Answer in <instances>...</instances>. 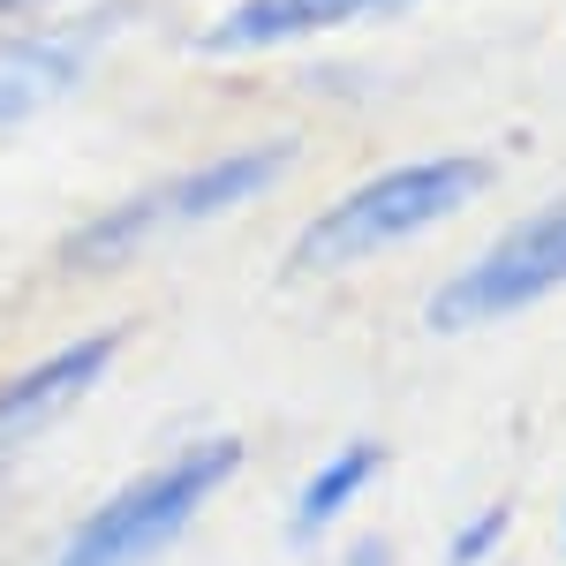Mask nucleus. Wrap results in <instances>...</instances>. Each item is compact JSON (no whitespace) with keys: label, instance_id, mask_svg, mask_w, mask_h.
I'll use <instances>...</instances> for the list:
<instances>
[{"label":"nucleus","instance_id":"obj_1","mask_svg":"<svg viewBox=\"0 0 566 566\" xmlns=\"http://www.w3.org/2000/svg\"><path fill=\"white\" fill-rule=\"evenodd\" d=\"M483 189L476 159H416V167H392V175L348 189L333 212L295 242V264L303 272H340V264H363L392 250V242H416L423 227L453 219L469 197Z\"/></svg>","mask_w":566,"mask_h":566},{"label":"nucleus","instance_id":"obj_2","mask_svg":"<svg viewBox=\"0 0 566 566\" xmlns=\"http://www.w3.org/2000/svg\"><path fill=\"white\" fill-rule=\"evenodd\" d=\"M234 461H242L234 438H205V446L175 453L167 469H151V476L129 483L122 499H106V506L69 536L61 566H144V559H159L181 528L197 522V506L234 476Z\"/></svg>","mask_w":566,"mask_h":566},{"label":"nucleus","instance_id":"obj_3","mask_svg":"<svg viewBox=\"0 0 566 566\" xmlns=\"http://www.w3.org/2000/svg\"><path fill=\"white\" fill-rule=\"evenodd\" d=\"M287 159H295V144H258V151H234V159H212V167H189V175H175V181H151L144 197H129L122 212H106L98 227H91L84 242H76V258L106 264V258H129V250H144V242H159V234L205 227V219L264 197Z\"/></svg>","mask_w":566,"mask_h":566},{"label":"nucleus","instance_id":"obj_4","mask_svg":"<svg viewBox=\"0 0 566 566\" xmlns=\"http://www.w3.org/2000/svg\"><path fill=\"white\" fill-rule=\"evenodd\" d=\"M552 287H566V197L528 212L514 234H499L469 272H453L431 303V325L438 333H469V325H491V317L544 303Z\"/></svg>","mask_w":566,"mask_h":566},{"label":"nucleus","instance_id":"obj_5","mask_svg":"<svg viewBox=\"0 0 566 566\" xmlns=\"http://www.w3.org/2000/svg\"><path fill=\"white\" fill-rule=\"evenodd\" d=\"M106 31H114V15H91V23H69V31H39V39L0 45V129L45 114V106L98 61V39H106Z\"/></svg>","mask_w":566,"mask_h":566},{"label":"nucleus","instance_id":"obj_6","mask_svg":"<svg viewBox=\"0 0 566 566\" xmlns=\"http://www.w3.org/2000/svg\"><path fill=\"white\" fill-rule=\"evenodd\" d=\"M106 363H114V333H91V340H76V348L31 363L15 386H0V446H15V438L61 423V416L98 386V370H106Z\"/></svg>","mask_w":566,"mask_h":566},{"label":"nucleus","instance_id":"obj_7","mask_svg":"<svg viewBox=\"0 0 566 566\" xmlns=\"http://www.w3.org/2000/svg\"><path fill=\"white\" fill-rule=\"evenodd\" d=\"M400 0H242L212 23L205 53H258V45H287V39H317V31H340L355 15H378Z\"/></svg>","mask_w":566,"mask_h":566},{"label":"nucleus","instance_id":"obj_8","mask_svg":"<svg viewBox=\"0 0 566 566\" xmlns=\"http://www.w3.org/2000/svg\"><path fill=\"white\" fill-rule=\"evenodd\" d=\"M370 476H378V446H340V453L303 483V499H295V536H317L325 522H340Z\"/></svg>","mask_w":566,"mask_h":566},{"label":"nucleus","instance_id":"obj_9","mask_svg":"<svg viewBox=\"0 0 566 566\" xmlns=\"http://www.w3.org/2000/svg\"><path fill=\"white\" fill-rule=\"evenodd\" d=\"M499 536H506V506H483L476 522H469V528H461V536H453V566H476L483 552L499 544Z\"/></svg>","mask_w":566,"mask_h":566},{"label":"nucleus","instance_id":"obj_10","mask_svg":"<svg viewBox=\"0 0 566 566\" xmlns=\"http://www.w3.org/2000/svg\"><path fill=\"white\" fill-rule=\"evenodd\" d=\"M39 8H61V0H0V15H39Z\"/></svg>","mask_w":566,"mask_h":566}]
</instances>
